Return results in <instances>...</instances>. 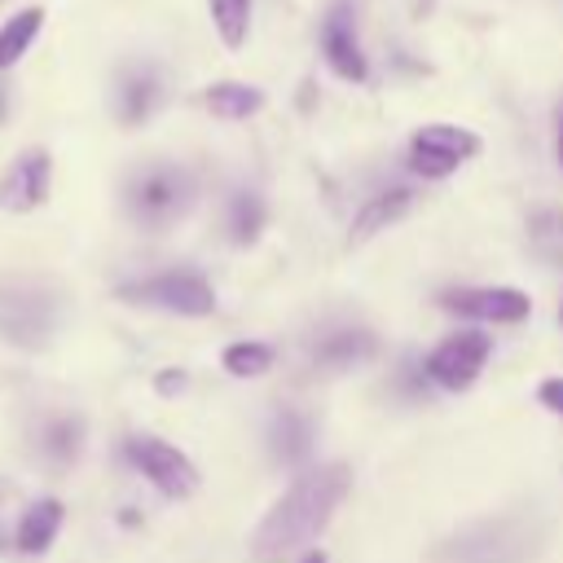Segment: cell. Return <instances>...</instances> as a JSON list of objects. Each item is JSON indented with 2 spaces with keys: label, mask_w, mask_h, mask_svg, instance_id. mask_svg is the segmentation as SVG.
<instances>
[{
  "label": "cell",
  "mask_w": 563,
  "mask_h": 563,
  "mask_svg": "<svg viewBox=\"0 0 563 563\" xmlns=\"http://www.w3.org/2000/svg\"><path fill=\"white\" fill-rule=\"evenodd\" d=\"M347 488H352V471L343 462H321L312 471H299L290 488L260 519L251 537V563H286L295 554H308L312 541L334 519Z\"/></svg>",
  "instance_id": "cell-1"
},
{
  "label": "cell",
  "mask_w": 563,
  "mask_h": 563,
  "mask_svg": "<svg viewBox=\"0 0 563 563\" xmlns=\"http://www.w3.org/2000/svg\"><path fill=\"white\" fill-rule=\"evenodd\" d=\"M194 198H198V180L189 167L176 163H154L128 180V216L150 233L172 229L194 207Z\"/></svg>",
  "instance_id": "cell-2"
},
{
  "label": "cell",
  "mask_w": 563,
  "mask_h": 563,
  "mask_svg": "<svg viewBox=\"0 0 563 563\" xmlns=\"http://www.w3.org/2000/svg\"><path fill=\"white\" fill-rule=\"evenodd\" d=\"M57 317H62V299L53 286L35 277L0 282V339L4 343L44 347L57 330Z\"/></svg>",
  "instance_id": "cell-3"
},
{
  "label": "cell",
  "mask_w": 563,
  "mask_h": 563,
  "mask_svg": "<svg viewBox=\"0 0 563 563\" xmlns=\"http://www.w3.org/2000/svg\"><path fill=\"white\" fill-rule=\"evenodd\" d=\"M119 299L158 308V312H176V317H211L216 312V286L194 268H167V273H150L141 282H128V286H119Z\"/></svg>",
  "instance_id": "cell-4"
},
{
  "label": "cell",
  "mask_w": 563,
  "mask_h": 563,
  "mask_svg": "<svg viewBox=\"0 0 563 563\" xmlns=\"http://www.w3.org/2000/svg\"><path fill=\"white\" fill-rule=\"evenodd\" d=\"M532 550V528L519 515L484 519L466 532H457L444 545V563H523Z\"/></svg>",
  "instance_id": "cell-5"
},
{
  "label": "cell",
  "mask_w": 563,
  "mask_h": 563,
  "mask_svg": "<svg viewBox=\"0 0 563 563\" xmlns=\"http://www.w3.org/2000/svg\"><path fill=\"white\" fill-rule=\"evenodd\" d=\"M488 356H493V334H484V330H453V334H444L427 352L422 374L435 387H444V391H466L484 374Z\"/></svg>",
  "instance_id": "cell-6"
},
{
  "label": "cell",
  "mask_w": 563,
  "mask_h": 563,
  "mask_svg": "<svg viewBox=\"0 0 563 563\" xmlns=\"http://www.w3.org/2000/svg\"><path fill=\"white\" fill-rule=\"evenodd\" d=\"M475 154H479L475 132H466L457 123H427L409 141V172L422 176V180H444Z\"/></svg>",
  "instance_id": "cell-7"
},
{
  "label": "cell",
  "mask_w": 563,
  "mask_h": 563,
  "mask_svg": "<svg viewBox=\"0 0 563 563\" xmlns=\"http://www.w3.org/2000/svg\"><path fill=\"white\" fill-rule=\"evenodd\" d=\"M123 453H128V462H132L163 497H172V501H180V497H189V493L198 488V466H194L176 444H167V440H158V435H128Z\"/></svg>",
  "instance_id": "cell-8"
},
{
  "label": "cell",
  "mask_w": 563,
  "mask_h": 563,
  "mask_svg": "<svg viewBox=\"0 0 563 563\" xmlns=\"http://www.w3.org/2000/svg\"><path fill=\"white\" fill-rule=\"evenodd\" d=\"M440 308L484 325H515L532 312V299L519 286H462V290H444Z\"/></svg>",
  "instance_id": "cell-9"
},
{
  "label": "cell",
  "mask_w": 563,
  "mask_h": 563,
  "mask_svg": "<svg viewBox=\"0 0 563 563\" xmlns=\"http://www.w3.org/2000/svg\"><path fill=\"white\" fill-rule=\"evenodd\" d=\"M48 189H53V158L48 150L31 145L0 172V211L26 216L48 202Z\"/></svg>",
  "instance_id": "cell-10"
},
{
  "label": "cell",
  "mask_w": 563,
  "mask_h": 563,
  "mask_svg": "<svg viewBox=\"0 0 563 563\" xmlns=\"http://www.w3.org/2000/svg\"><path fill=\"white\" fill-rule=\"evenodd\" d=\"M321 53H325V66L339 79H347V84L369 79V62H365V48H361V35H356V9L347 0L330 4V13L321 18Z\"/></svg>",
  "instance_id": "cell-11"
},
{
  "label": "cell",
  "mask_w": 563,
  "mask_h": 563,
  "mask_svg": "<svg viewBox=\"0 0 563 563\" xmlns=\"http://www.w3.org/2000/svg\"><path fill=\"white\" fill-rule=\"evenodd\" d=\"M378 352V339L361 325H343V330H325L317 343H312V365L325 369V374H343V369H356L365 365L369 356Z\"/></svg>",
  "instance_id": "cell-12"
},
{
  "label": "cell",
  "mask_w": 563,
  "mask_h": 563,
  "mask_svg": "<svg viewBox=\"0 0 563 563\" xmlns=\"http://www.w3.org/2000/svg\"><path fill=\"white\" fill-rule=\"evenodd\" d=\"M158 101H163V79H158L154 66H128L119 75V88H114V114H119V123H128V128L145 123L158 110Z\"/></svg>",
  "instance_id": "cell-13"
},
{
  "label": "cell",
  "mask_w": 563,
  "mask_h": 563,
  "mask_svg": "<svg viewBox=\"0 0 563 563\" xmlns=\"http://www.w3.org/2000/svg\"><path fill=\"white\" fill-rule=\"evenodd\" d=\"M62 523H66V506L57 501V497H35L22 515H18V528H13V550L18 554H44L53 541H57V532H62Z\"/></svg>",
  "instance_id": "cell-14"
},
{
  "label": "cell",
  "mask_w": 563,
  "mask_h": 563,
  "mask_svg": "<svg viewBox=\"0 0 563 563\" xmlns=\"http://www.w3.org/2000/svg\"><path fill=\"white\" fill-rule=\"evenodd\" d=\"M35 453L53 471H66L84 453V418L79 413H53V418H44L40 431H35Z\"/></svg>",
  "instance_id": "cell-15"
},
{
  "label": "cell",
  "mask_w": 563,
  "mask_h": 563,
  "mask_svg": "<svg viewBox=\"0 0 563 563\" xmlns=\"http://www.w3.org/2000/svg\"><path fill=\"white\" fill-rule=\"evenodd\" d=\"M268 449L282 466H303L312 453V418L303 409H277L268 422Z\"/></svg>",
  "instance_id": "cell-16"
},
{
  "label": "cell",
  "mask_w": 563,
  "mask_h": 563,
  "mask_svg": "<svg viewBox=\"0 0 563 563\" xmlns=\"http://www.w3.org/2000/svg\"><path fill=\"white\" fill-rule=\"evenodd\" d=\"M409 207H413V189H409V185H391V189L369 194V198H365V207H361V211H356V220H352V242H365V238L383 233V229H387V224H396Z\"/></svg>",
  "instance_id": "cell-17"
},
{
  "label": "cell",
  "mask_w": 563,
  "mask_h": 563,
  "mask_svg": "<svg viewBox=\"0 0 563 563\" xmlns=\"http://www.w3.org/2000/svg\"><path fill=\"white\" fill-rule=\"evenodd\" d=\"M202 106H207L216 119L238 123V119H251V114L264 106V92H260L255 84H242V79H220V84H207Z\"/></svg>",
  "instance_id": "cell-18"
},
{
  "label": "cell",
  "mask_w": 563,
  "mask_h": 563,
  "mask_svg": "<svg viewBox=\"0 0 563 563\" xmlns=\"http://www.w3.org/2000/svg\"><path fill=\"white\" fill-rule=\"evenodd\" d=\"M40 26H44V9H40V4L18 9L13 18L0 22V70L18 66V62L26 57V48H31L35 35H40Z\"/></svg>",
  "instance_id": "cell-19"
},
{
  "label": "cell",
  "mask_w": 563,
  "mask_h": 563,
  "mask_svg": "<svg viewBox=\"0 0 563 563\" xmlns=\"http://www.w3.org/2000/svg\"><path fill=\"white\" fill-rule=\"evenodd\" d=\"M229 238L238 242V246H251L260 233H264V220H268V207H264V198L255 194V189H238L233 198H229Z\"/></svg>",
  "instance_id": "cell-20"
},
{
  "label": "cell",
  "mask_w": 563,
  "mask_h": 563,
  "mask_svg": "<svg viewBox=\"0 0 563 563\" xmlns=\"http://www.w3.org/2000/svg\"><path fill=\"white\" fill-rule=\"evenodd\" d=\"M273 347L268 343H255V339H242V343H229L224 352H220V365L233 374V378H260V374H268L273 369Z\"/></svg>",
  "instance_id": "cell-21"
},
{
  "label": "cell",
  "mask_w": 563,
  "mask_h": 563,
  "mask_svg": "<svg viewBox=\"0 0 563 563\" xmlns=\"http://www.w3.org/2000/svg\"><path fill=\"white\" fill-rule=\"evenodd\" d=\"M251 4H255V0H211V26H216V35H220L229 48H242V44H246Z\"/></svg>",
  "instance_id": "cell-22"
},
{
  "label": "cell",
  "mask_w": 563,
  "mask_h": 563,
  "mask_svg": "<svg viewBox=\"0 0 563 563\" xmlns=\"http://www.w3.org/2000/svg\"><path fill=\"white\" fill-rule=\"evenodd\" d=\"M537 400H541L550 413H559V418H563V378H545V383L537 387Z\"/></svg>",
  "instance_id": "cell-23"
},
{
  "label": "cell",
  "mask_w": 563,
  "mask_h": 563,
  "mask_svg": "<svg viewBox=\"0 0 563 563\" xmlns=\"http://www.w3.org/2000/svg\"><path fill=\"white\" fill-rule=\"evenodd\" d=\"M154 387H158L163 396H172V391H180V387H185V374H180V369H163V374L154 378Z\"/></svg>",
  "instance_id": "cell-24"
},
{
  "label": "cell",
  "mask_w": 563,
  "mask_h": 563,
  "mask_svg": "<svg viewBox=\"0 0 563 563\" xmlns=\"http://www.w3.org/2000/svg\"><path fill=\"white\" fill-rule=\"evenodd\" d=\"M554 154H559V167H563V101H559V119H554Z\"/></svg>",
  "instance_id": "cell-25"
},
{
  "label": "cell",
  "mask_w": 563,
  "mask_h": 563,
  "mask_svg": "<svg viewBox=\"0 0 563 563\" xmlns=\"http://www.w3.org/2000/svg\"><path fill=\"white\" fill-rule=\"evenodd\" d=\"M299 563H330V559H325V550H308V554H299Z\"/></svg>",
  "instance_id": "cell-26"
},
{
  "label": "cell",
  "mask_w": 563,
  "mask_h": 563,
  "mask_svg": "<svg viewBox=\"0 0 563 563\" xmlns=\"http://www.w3.org/2000/svg\"><path fill=\"white\" fill-rule=\"evenodd\" d=\"M4 106H9V97H4V88H0V119H4Z\"/></svg>",
  "instance_id": "cell-27"
},
{
  "label": "cell",
  "mask_w": 563,
  "mask_h": 563,
  "mask_svg": "<svg viewBox=\"0 0 563 563\" xmlns=\"http://www.w3.org/2000/svg\"><path fill=\"white\" fill-rule=\"evenodd\" d=\"M559 321H563V303H559Z\"/></svg>",
  "instance_id": "cell-28"
}]
</instances>
